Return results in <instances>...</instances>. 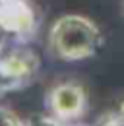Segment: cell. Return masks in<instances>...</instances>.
Segmentation results:
<instances>
[{
  "mask_svg": "<svg viewBox=\"0 0 124 126\" xmlns=\"http://www.w3.org/2000/svg\"><path fill=\"white\" fill-rule=\"evenodd\" d=\"M99 25L81 14L60 16L48 29V50L52 56L76 62L91 58L101 47Z\"/></svg>",
  "mask_w": 124,
  "mask_h": 126,
  "instance_id": "1",
  "label": "cell"
},
{
  "mask_svg": "<svg viewBox=\"0 0 124 126\" xmlns=\"http://www.w3.org/2000/svg\"><path fill=\"white\" fill-rule=\"evenodd\" d=\"M0 54H2V45H0Z\"/></svg>",
  "mask_w": 124,
  "mask_h": 126,
  "instance_id": "8",
  "label": "cell"
},
{
  "mask_svg": "<svg viewBox=\"0 0 124 126\" xmlns=\"http://www.w3.org/2000/svg\"><path fill=\"white\" fill-rule=\"evenodd\" d=\"M0 29L19 41L33 37L37 29L35 6L29 0H0Z\"/></svg>",
  "mask_w": 124,
  "mask_h": 126,
  "instance_id": "4",
  "label": "cell"
},
{
  "mask_svg": "<svg viewBox=\"0 0 124 126\" xmlns=\"http://www.w3.org/2000/svg\"><path fill=\"white\" fill-rule=\"evenodd\" d=\"M45 105L52 116L62 122L79 120L89 107V97L81 83L60 81L52 85L45 95Z\"/></svg>",
  "mask_w": 124,
  "mask_h": 126,
  "instance_id": "2",
  "label": "cell"
},
{
  "mask_svg": "<svg viewBox=\"0 0 124 126\" xmlns=\"http://www.w3.org/2000/svg\"><path fill=\"white\" fill-rule=\"evenodd\" d=\"M23 120V126H68L66 122L58 120L56 116H52L50 112L48 114H43V112H35L27 118H21Z\"/></svg>",
  "mask_w": 124,
  "mask_h": 126,
  "instance_id": "5",
  "label": "cell"
},
{
  "mask_svg": "<svg viewBox=\"0 0 124 126\" xmlns=\"http://www.w3.org/2000/svg\"><path fill=\"white\" fill-rule=\"evenodd\" d=\"M39 68V58L25 47L14 48L8 54H0V87L2 91L17 89L29 83Z\"/></svg>",
  "mask_w": 124,
  "mask_h": 126,
  "instance_id": "3",
  "label": "cell"
},
{
  "mask_svg": "<svg viewBox=\"0 0 124 126\" xmlns=\"http://www.w3.org/2000/svg\"><path fill=\"white\" fill-rule=\"evenodd\" d=\"M120 114H122V116H124V103H122V105H120Z\"/></svg>",
  "mask_w": 124,
  "mask_h": 126,
  "instance_id": "7",
  "label": "cell"
},
{
  "mask_svg": "<svg viewBox=\"0 0 124 126\" xmlns=\"http://www.w3.org/2000/svg\"><path fill=\"white\" fill-rule=\"evenodd\" d=\"M0 126H23V120L16 114L14 110L0 107Z\"/></svg>",
  "mask_w": 124,
  "mask_h": 126,
  "instance_id": "6",
  "label": "cell"
}]
</instances>
